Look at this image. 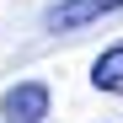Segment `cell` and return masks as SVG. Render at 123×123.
<instances>
[{
	"instance_id": "obj_3",
	"label": "cell",
	"mask_w": 123,
	"mask_h": 123,
	"mask_svg": "<svg viewBox=\"0 0 123 123\" xmlns=\"http://www.w3.org/2000/svg\"><path fill=\"white\" fill-rule=\"evenodd\" d=\"M91 86H96V91L123 96V43H112V48H107V54L91 64Z\"/></svg>"
},
{
	"instance_id": "obj_2",
	"label": "cell",
	"mask_w": 123,
	"mask_h": 123,
	"mask_svg": "<svg viewBox=\"0 0 123 123\" xmlns=\"http://www.w3.org/2000/svg\"><path fill=\"white\" fill-rule=\"evenodd\" d=\"M112 11H123V0H54L43 11V27L48 32H80V27H91Z\"/></svg>"
},
{
	"instance_id": "obj_1",
	"label": "cell",
	"mask_w": 123,
	"mask_h": 123,
	"mask_svg": "<svg viewBox=\"0 0 123 123\" xmlns=\"http://www.w3.org/2000/svg\"><path fill=\"white\" fill-rule=\"evenodd\" d=\"M54 107V91L43 80H16V86L0 91V118L6 123H43Z\"/></svg>"
}]
</instances>
